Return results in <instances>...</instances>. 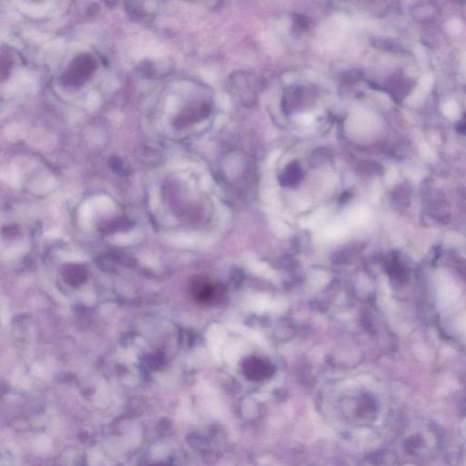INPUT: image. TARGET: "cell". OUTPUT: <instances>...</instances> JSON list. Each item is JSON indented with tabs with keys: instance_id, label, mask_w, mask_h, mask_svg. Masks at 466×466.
I'll return each mask as SVG.
<instances>
[{
	"instance_id": "6da1fadb",
	"label": "cell",
	"mask_w": 466,
	"mask_h": 466,
	"mask_svg": "<svg viewBox=\"0 0 466 466\" xmlns=\"http://www.w3.org/2000/svg\"><path fill=\"white\" fill-rule=\"evenodd\" d=\"M97 64L92 56L81 54L73 59L64 72L62 81L67 87L79 88L88 81L96 70Z\"/></svg>"
},
{
	"instance_id": "7a4b0ae2",
	"label": "cell",
	"mask_w": 466,
	"mask_h": 466,
	"mask_svg": "<svg viewBox=\"0 0 466 466\" xmlns=\"http://www.w3.org/2000/svg\"><path fill=\"white\" fill-rule=\"evenodd\" d=\"M190 290L194 298L202 303H215L222 297L220 287L210 282L209 279L197 276L190 282Z\"/></svg>"
},
{
	"instance_id": "3957f363",
	"label": "cell",
	"mask_w": 466,
	"mask_h": 466,
	"mask_svg": "<svg viewBox=\"0 0 466 466\" xmlns=\"http://www.w3.org/2000/svg\"><path fill=\"white\" fill-rule=\"evenodd\" d=\"M210 111L211 109L209 104L192 106L189 109H185L184 111L177 116L173 120V126L179 130L188 128L192 124L208 118L210 116Z\"/></svg>"
},
{
	"instance_id": "277c9868",
	"label": "cell",
	"mask_w": 466,
	"mask_h": 466,
	"mask_svg": "<svg viewBox=\"0 0 466 466\" xmlns=\"http://www.w3.org/2000/svg\"><path fill=\"white\" fill-rule=\"evenodd\" d=\"M242 368L244 374L254 381L269 378L274 373L273 365L260 358L252 357L245 360Z\"/></svg>"
},
{
	"instance_id": "5b68a950",
	"label": "cell",
	"mask_w": 466,
	"mask_h": 466,
	"mask_svg": "<svg viewBox=\"0 0 466 466\" xmlns=\"http://www.w3.org/2000/svg\"><path fill=\"white\" fill-rule=\"evenodd\" d=\"M303 177V171L301 169V167L296 161H293L290 163L285 171L282 173V176L280 178L281 184L283 186H294L298 184L300 181L302 180Z\"/></svg>"
},
{
	"instance_id": "8992f818",
	"label": "cell",
	"mask_w": 466,
	"mask_h": 466,
	"mask_svg": "<svg viewBox=\"0 0 466 466\" xmlns=\"http://www.w3.org/2000/svg\"><path fill=\"white\" fill-rule=\"evenodd\" d=\"M65 279L71 285H78L83 282L86 279V273L83 268L78 265H71L67 267L65 272Z\"/></svg>"
},
{
	"instance_id": "52a82bcc",
	"label": "cell",
	"mask_w": 466,
	"mask_h": 466,
	"mask_svg": "<svg viewBox=\"0 0 466 466\" xmlns=\"http://www.w3.org/2000/svg\"><path fill=\"white\" fill-rule=\"evenodd\" d=\"M109 167L112 171L118 176L127 177L131 173V169L123 160L118 157H113L109 160Z\"/></svg>"
},
{
	"instance_id": "ba28073f",
	"label": "cell",
	"mask_w": 466,
	"mask_h": 466,
	"mask_svg": "<svg viewBox=\"0 0 466 466\" xmlns=\"http://www.w3.org/2000/svg\"><path fill=\"white\" fill-rule=\"evenodd\" d=\"M296 17L297 18L295 20V23L298 25V28L303 30H306L309 26V22L307 21V17H303L302 15H298Z\"/></svg>"
}]
</instances>
